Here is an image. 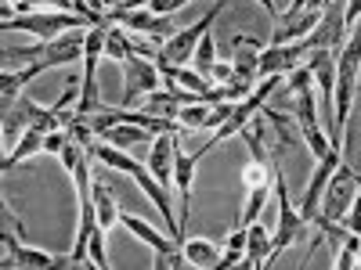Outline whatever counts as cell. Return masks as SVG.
<instances>
[{
	"label": "cell",
	"instance_id": "13",
	"mask_svg": "<svg viewBox=\"0 0 361 270\" xmlns=\"http://www.w3.org/2000/svg\"><path fill=\"white\" fill-rule=\"evenodd\" d=\"M47 108L37 105V101H29V98H18L11 108H4V144H8V152L22 141V134L37 123V119L44 115Z\"/></svg>",
	"mask_w": 361,
	"mask_h": 270
},
{
	"label": "cell",
	"instance_id": "8",
	"mask_svg": "<svg viewBox=\"0 0 361 270\" xmlns=\"http://www.w3.org/2000/svg\"><path fill=\"white\" fill-rule=\"evenodd\" d=\"M80 25H90L83 15H73V11H54V8H44V11H29V15H8L4 18V29H22V33H33L40 40H51V37H62L69 29H80Z\"/></svg>",
	"mask_w": 361,
	"mask_h": 270
},
{
	"label": "cell",
	"instance_id": "4",
	"mask_svg": "<svg viewBox=\"0 0 361 270\" xmlns=\"http://www.w3.org/2000/svg\"><path fill=\"white\" fill-rule=\"evenodd\" d=\"M275 202H279V224H275V238H271V263H275L289 245L304 242V234L311 231V224L304 220V213H300V209L293 205V198H289L282 169L275 173Z\"/></svg>",
	"mask_w": 361,
	"mask_h": 270
},
{
	"label": "cell",
	"instance_id": "19",
	"mask_svg": "<svg viewBox=\"0 0 361 270\" xmlns=\"http://www.w3.org/2000/svg\"><path fill=\"white\" fill-rule=\"evenodd\" d=\"M185 256H188V266H199V270H217V266H221L224 249H221L217 242H206V238H185Z\"/></svg>",
	"mask_w": 361,
	"mask_h": 270
},
{
	"label": "cell",
	"instance_id": "27",
	"mask_svg": "<svg viewBox=\"0 0 361 270\" xmlns=\"http://www.w3.org/2000/svg\"><path fill=\"white\" fill-rule=\"evenodd\" d=\"M87 4H90V8H94V11H102V15H105V11L112 8V0H87Z\"/></svg>",
	"mask_w": 361,
	"mask_h": 270
},
{
	"label": "cell",
	"instance_id": "1",
	"mask_svg": "<svg viewBox=\"0 0 361 270\" xmlns=\"http://www.w3.org/2000/svg\"><path fill=\"white\" fill-rule=\"evenodd\" d=\"M243 141L250 148V162L243 169V188H246V205L243 213H238V224L250 227L253 220H260L264 205L271 198V188H275V173H279V159L267 155L264 148V119L253 123L250 130H243Z\"/></svg>",
	"mask_w": 361,
	"mask_h": 270
},
{
	"label": "cell",
	"instance_id": "6",
	"mask_svg": "<svg viewBox=\"0 0 361 270\" xmlns=\"http://www.w3.org/2000/svg\"><path fill=\"white\" fill-rule=\"evenodd\" d=\"M119 65H123V105L119 108H137L152 90L163 86V72H159V65L152 62V58L130 51Z\"/></svg>",
	"mask_w": 361,
	"mask_h": 270
},
{
	"label": "cell",
	"instance_id": "22",
	"mask_svg": "<svg viewBox=\"0 0 361 270\" xmlns=\"http://www.w3.org/2000/svg\"><path fill=\"white\" fill-rule=\"evenodd\" d=\"M214 65H217V44H214V37H202L199 40V47H195V58H192V69L199 72V76H206L209 79V72H214Z\"/></svg>",
	"mask_w": 361,
	"mask_h": 270
},
{
	"label": "cell",
	"instance_id": "21",
	"mask_svg": "<svg viewBox=\"0 0 361 270\" xmlns=\"http://www.w3.org/2000/svg\"><path fill=\"white\" fill-rule=\"evenodd\" d=\"M90 191H94V209H98V227L102 231H109L112 224H119V202H116V195L102 184V180L94 176V188H90Z\"/></svg>",
	"mask_w": 361,
	"mask_h": 270
},
{
	"label": "cell",
	"instance_id": "5",
	"mask_svg": "<svg viewBox=\"0 0 361 270\" xmlns=\"http://www.w3.org/2000/svg\"><path fill=\"white\" fill-rule=\"evenodd\" d=\"M105 22L127 29V33H134V37L156 40V44H163V40H170L177 33L170 15H156L148 8H127V4H119V0H112V8L105 11Z\"/></svg>",
	"mask_w": 361,
	"mask_h": 270
},
{
	"label": "cell",
	"instance_id": "23",
	"mask_svg": "<svg viewBox=\"0 0 361 270\" xmlns=\"http://www.w3.org/2000/svg\"><path fill=\"white\" fill-rule=\"evenodd\" d=\"M119 4H127V8H148V11H156V15H173L180 8H188L192 0H119Z\"/></svg>",
	"mask_w": 361,
	"mask_h": 270
},
{
	"label": "cell",
	"instance_id": "10",
	"mask_svg": "<svg viewBox=\"0 0 361 270\" xmlns=\"http://www.w3.org/2000/svg\"><path fill=\"white\" fill-rule=\"evenodd\" d=\"M343 162V148L340 144H333L329 152L318 159V166H314V173H311V180H307V188H304V205H300V213H304V220L311 224L314 217H318V209H322V195H325V188H329V180H333V173H336V166Z\"/></svg>",
	"mask_w": 361,
	"mask_h": 270
},
{
	"label": "cell",
	"instance_id": "3",
	"mask_svg": "<svg viewBox=\"0 0 361 270\" xmlns=\"http://www.w3.org/2000/svg\"><path fill=\"white\" fill-rule=\"evenodd\" d=\"M224 11V0H217L214 8H209L199 22H192L188 29H177V33L170 40L159 44V54H156V65L159 69H180V65H192V58H195V47L199 40L209 33V25L217 22V15Z\"/></svg>",
	"mask_w": 361,
	"mask_h": 270
},
{
	"label": "cell",
	"instance_id": "9",
	"mask_svg": "<svg viewBox=\"0 0 361 270\" xmlns=\"http://www.w3.org/2000/svg\"><path fill=\"white\" fill-rule=\"evenodd\" d=\"M214 141H206V144H199L195 152H180L177 148V162H173V188H177V202H180V213H177V220H180V227L188 231V202H192V176H195V166L214 152Z\"/></svg>",
	"mask_w": 361,
	"mask_h": 270
},
{
	"label": "cell",
	"instance_id": "25",
	"mask_svg": "<svg viewBox=\"0 0 361 270\" xmlns=\"http://www.w3.org/2000/svg\"><path fill=\"white\" fill-rule=\"evenodd\" d=\"M311 4H314V0H293V4H289V8L282 11V22H293L296 15H304V11H307Z\"/></svg>",
	"mask_w": 361,
	"mask_h": 270
},
{
	"label": "cell",
	"instance_id": "17",
	"mask_svg": "<svg viewBox=\"0 0 361 270\" xmlns=\"http://www.w3.org/2000/svg\"><path fill=\"white\" fill-rule=\"evenodd\" d=\"M267 263H271V231L260 220H253L246 227V259H243V266H267Z\"/></svg>",
	"mask_w": 361,
	"mask_h": 270
},
{
	"label": "cell",
	"instance_id": "11",
	"mask_svg": "<svg viewBox=\"0 0 361 270\" xmlns=\"http://www.w3.org/2000/svg\"><path fill=\"white\" fill-rule=\"evenodd\" d=\"M336 54L333 47H318L307 54V69L314 76V90H318V98H322V112L333 119V98H336Z\"/></svg>",
	"mask_w": 361,
	"mask_h": 270
},
{
	"label": "cell",
	"instance_id": "12",
	"mask_svg": "<svg viewBox=\"0 0 361 270\" xmlns=\"http://www.w3.org/2000/svg\"><path fill=\"white\" fill-rule=\"evenodd\" d=\"M0 242H4V266H29V270H51V266H73V256H51L44 249H29L22 245L11 231H0Z\"/></svg>",
	"mask_w": 361,
	"mask_h": 270
},
{
	"label": "cell",
	"instance_id": "18",
	"mask_svg": "<svg viewBox=\"0 0 361 270\" xmlns=\"http://www.w3.org/2000/svg\"><path fill=\"white\" fill-rule=\"evenodd\" d=\"M51 130H44L40 123H33V127H29L25 134H22V141L11 148V152L4 155V173H11L18 162H25L29 155H37V152H44V137H47Z\"/></svg>",
	"mask_w": 361,
	"mask_h": 270
},
{
	"label": "cell",
	"instance_id": "20",
	"mask_svg": "<svg viewBox=\"0 0 361 270\" xmlns=\"http://www.w3.org/2000/svg\"><path fill=\"white\" fill-rule=\"evenodd\" d=\"M159 134H152L148 127H137V123H116L102 134V141L116 144V148H134V144H152Z\"/></svg>",
	"mask_w": 361,
	"mask_h": 270
},
{
	"label": "cell",
	"instance_id": "26",
	"mask_svg": "<svg viewBox=\"0 0 361 270\" xmlns=\"http://www.w3.org/2000/svg\"><path fill=\"white\" fill-rule=\"evenodd\" d=\"M257 4L271 15V18H282V8H279V0H257Z\"/></svg>",
	"mask_w": 361,
	"mask_h": 270
},
{
	"label": "cell",
	"instance_id": "14",
	"mask_svg": "<svg viewBox=\"0 0 361 270\" xmlns=\"http://www.w3.org/2000/svg\"><path fill=\"white\" fill-rule=\"evenodd\" d=\"M119 224H123L134 238H141V242L152 249L156 256H173V252H185V245L180 242H173L170 234H159L152 224H145L141 217H134V213H123V209H119Z\"/></svg>",
	"mask_w": 361,
	"mask_h": 270
},
{
	"label": "cell",
	"instance_id": "29",
	"mask_svg": "<svg viewBox=\"0 0 361 270\" xmlns=\"http://www.w3.org/2000/svg\"><path fill=\"white\" fill-rule=\"evenodd\" d=\"M8 4H15V0H8Z\"/></svg>",
	"mask_w": 361,
	"mask_h": 270
},
{
	"label": "cell",
	"instance_id": "15",
	"mask_svg": "<svg viewBox=\"0 0 361 270\" xmlns=\"http://www.w3.org/2000/svg\"><path fill=\"white\" fill-rule=\"evenodd\" d=\"M260 51H264L260 40H253V37H235V58H231L235 79L257 86V79H260Z\"/></svg>",
	"mask_w": 361,
	"mask_h": 270
},
{
	"label": "cell",
	"instance_id": "28",
	"mask_svg": "<svg viewBox=\"0 0 361 270\" xmlns=\"http://www.w3.org/2000/svg\"><path fill=\"white\" fill-rule=\"evenodd\" d=\"M357 263H361V245H357Z\"/></svg>",
	"mask_w": 361,
	"mask_h": 270
},
{
	"label": "cell",
	"instance_id": "2",
	"mask_svg": "<svg viewBox=\"0 0 361 270\" xmlns=\"http://www.w3.org/2000/svg\"><path fill=\"white\" fill-rule=\"evenodd\" d=\"M87 29L90 25H80V29H69L62 37H51V40H37L33 47H15V51H4L8 58V69H25L40 62L44 69H62V65H73V62H83V47H87Z\"/></svg>",
	"mask_w": 361,
	"mask_h": 270
},
{
	"label": "cell",
	"instance_id": "16",
	"mask_svg": "<svg viewBox=\"0 0 361 270\" xmlns=\"http://www.w3.org/2000/svg\"><path fill=\"white\" fill-rule=\"evenodd\" d=\"M173 162H177V141L173 134H159L152 141V155H148V169H152V176L159 180L163 188L173 184Z\"/></svg>",
	"mask_w": 361,
	"mask_h": 270
},
{
	"label": "cell",
	"instance_id": "24",
	"mask_svg": "<svg viewBox=\"0 0 361 270\" xmlns=\"http://www.w3.org/2000/svg\"><path fill=\"white\" fill-rule=\"evenodd\" d=\"M224 249H243L246 252V227L243 224H235V231L224 238Z\"/></svg>",
	"mask_w": 361,
	"mask_h": 270
},
{
	"label": "cell",
	"instance_id": "7",
	"mask_svg": "<svg viewBox=\"0 0 361 270\" xmlns=\"http://www.w3.org/2000/svg\"><path fill=\"white\" fill-rule=\"evenodd\" d=\"M357 191H361V173H357L354 166L340 162V166H336V173H333V180H329L325 195H322V209H318V217L333 220V224H343V220H347V213H350V205H354V198H357Z\"/></svg>",
	"mask_w": 361,
	"mask_h": 270
}]
</instances>
